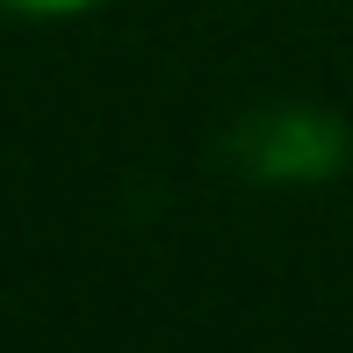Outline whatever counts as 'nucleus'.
Instances as JSON below:
<instances>
[{"mask_svg": "<svg viewBox=\"0 0 353 353\" xmlns=\"http://www.w3.org/2000/svg\"><path fill=\"white\" fill-rule=\"evenodd\" d=\"M8 14H22V22H79V14L108 8V0H0Z\"/></svg>", "mask_w": 353, "mask_h": 353, "instance_id": "nucleus-1", "label": "nucleus"}]
</instances>
